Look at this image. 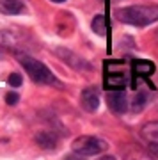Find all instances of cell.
I'll return each mask as SVG.
<instances>
[{"label":"cell","instance_id":"6da1fadb","mask_svg":"<svg viewBox=\"0 0 158 160\" xmlns=\"http://www.w3.org/2000/svg\"><path fill=\"white\" fill-rule=\"evenodd\" d=\"M117 18L123 23L133 25V27H146L151 25L158 20V6L151 4V6H130L119 9Z\"/></svg>","mask_w":158,"mask_h":160},{"label":"cell","instance_id":"7a4b0ae2","mask_svg":"<svg viewBox=\"0 0 158 160\" xmlns=\"http://www.w3.org/2000/svg\"><path fill=\"white\" fill-rule=\"evenodd\" d=\"M22 68L25 69V73L30 77V80H34L37 84H46V86H61V82L55 78V75L46 68L45 64L37 61V59L30 57V55H20L18 57Z\"/></svg>","mask_w":158,"mask_h":160},{"label":"cell","instance_id":"3957f363","mask_svg":"<svg viewBox=\"0 0 158 160\" xmlns=\"http://www.w3.org/2000/svg\"><path fill=\"white\" fill-rule=\"evenodd\" d=\"M108 148V144L100 137L94 135H80L73 141L71 149L80 157H96V155L103 153Z\"/></svg>","mask_w":158,"mask_h":160},{"label":"cell","instance_id":"277c9868","mask_svg":"<svg viewBox=\"0 0 158 160\" xmlns=\"http://www.w3.org/2000/svg\"><path fill=\"white\" fill-rule=\"evenodd\" d=\"M107 103L114 114H124L128 110V96L123 89H110L107 94Z\"/></svg>","mask_w":158,"mask_h":160},{"label":"cell","instance_id":"5b68a950","mask_svg":"<svg viewBox=\"0 0 158 160\" xmlns=\"http://www.w3.org/2000/svg\"><path fill=\"white\" fill-rule=\"evenodd\" d=\"M80 105L85 112H96L100 107V94H98L96 87H85L80 96Z\"/></svg>","mask_w":158,"mask_h":160},{"label":"cell","instance_id":"8992f818","mask_svg":"<svg viewBox=\"0 0 158 160\" xmlns=\"http://www.w3.org/2000/svg\"><path fill=\"white\" fill-rule=\"evenodd\" d=\"M55 53L59 55V57L64 61L66 64H69L73 69H80V71H84V69H91V64L85 61V59L78 57L77 53H73V52L69 50H64V48H57Z\"/></svg>","mask_w":158,"mask_h":160},{"label":"cell","instance_id":"52a82bcc","mask_svg":"<svg viewBox=\"0 0 158 160\" xmlns=\"http://www.w3.org/2000/svg\"><path fill=\"white\" fill-rule=\"evenodd\" d=\"M153 71H155V64L151 61H146V59H137L131 62V73L133 77L137 78H147V77H151ZM133 80V82H135Z\"/></svg>","mask_w":158,"mask_h":160},{"label":"cell","instance_id":"ba28073f","mask_svg":"<svg viewBox=\"0 0 158 160\" xmlns=\"http://www.w3.org/2000/svg\"><path fill=\"white\" fill-rule=\"evenodd\" d=\"M128 84V75H124V71H108L105 75V87L107 89H124Z\"/></svg>","mask_w":158,"mask_h":160},{"label":"cell","instance_id":"9c48e42d","mask_svg":"<svg viewBox=\"0 0 158 160\" xmlns=\"http://www.w3.org/2000/svg\"><path fill=\"white\" fill-rule=\"evenodd\" d=\"M25 11V6H23L22 0H0V12L2 14H22Z\"/></svg>","mask_w":158,"mask_h":160},{"label":"cell","instance_id":"30bf717a","mask_svg":"<svg viewBox=\"0 0 158 160\" xmlns=\"http://www.w3.org/2000/svg\"><path fill=\"white\" fill-rule=\"evenodd\" d=\"M36 142H37V146H41L45 149H53L57 146V137L53 133H50V132H39L36 135Z\"/></svg>","mask_w":158,"mask_h":160},{"label":"cell","instance_id":"8fae6325","mask_svg":"<svg viewBox=\"0 0 158 160\" xmlns=\"http://www.w3.org/2000/svg\"><path fill=\"white\" fill-rule=\"evenodd\" d=\"M142 135L147 141L158 142V121H153V123H147V125L142 126Z\"/></svg>","mask_w":158,"mask_h":160},{"label":"cell","instance_id":"7c38bea8","mask_svg":"<svg viewBox=\"0 0 158 160\" xmlns=\"http://www.w3.org/2000/svg\"><path fill=\"white\" fill-rule=\"evenodd\" d=\"M146 102H147L146 94L139 91L135 94V98H133V102H131V110H133V112H141V110L146 107Z\"/></svg>","mask_w":158,"mask_h":160},{"label":"cell","instance_id":"4fadbf2b","mask_svg":"<svg viewBox=\"0 0 158 160\" xmlns=\"http://www.w3.org/2000/svg\"><path fill=\"white\" fill-rule=\"evenodd\" d=\"M92 30H94L98 36H105L107 29H105V18H103L101 14H98V16L92 20Z\"/></svg>","mask_w":158,"mask_h":160},{"label":"cell","instance_id":"5bb4252c","mask_svg":"<svg viewBox=\"0 0 158 160\" xmlns=\"http://www.w3.org/2000/svg\"><path fill=\"white\" fill-rule=\"evenodd\" d=\"M7 82H9V86H12V87H20L22 86V75H18V73L9 75Z\"/></svg>","mask_w":158,"mask_h":160},{"label":"cell","instance_id":"9a60e30c","mask_svg":"<svg viewBox=\"0 0 158 160\" xmlns=\"http://www.w3.org/2000/svg\"><path fill=\"white\" fill-rule=\"evenodd\" d=\"M6 102H7V105H16V103L20 102V94H18V92H14V91L7 92Z\"/></svg>","mask_w":158,"mask_h":160},{"label":"cell","instance_id":"2e32d148","mask_svg":"<svg viewBox=\"0 0 158 160\" xmlns=\"http://www.w3.org/2000/svg\"><path fill=\"white\" fill-rule=\"evenodd\" d=\"M147 153L151 155V157H155V158H158V142L149 141V144H147Z\"/></svg>","mask_w":158,"mask_h":160},{"label":"cell","instance_id":"e0dca14e","mask_svg":"<svg viewBox=\"0 0 158 160\" xmlns=\"http://www.w3.org/2000/svg\"><path fill=\"white\" fill-rule=\"evenodd\" d=\"M52 2H55V4H61V2H66V0H52Z\"/></svg>","mask_w":158,"mask_h":160}]
</instances>
